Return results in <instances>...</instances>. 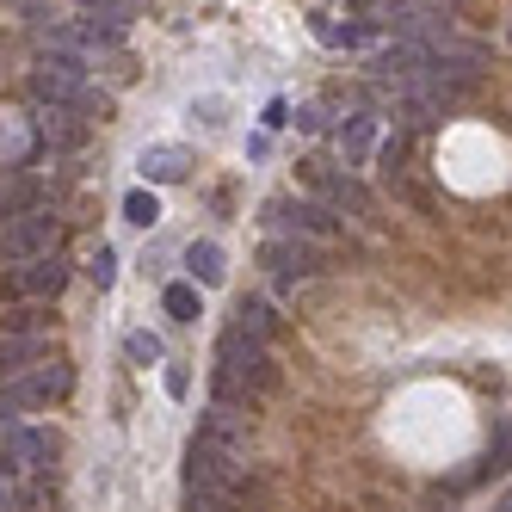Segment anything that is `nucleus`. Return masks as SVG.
Here are the masks:
<instances>
[{"label":"nucleus","mask_w":512,"mask_h":512,"mask_svg":"<svg viewBox=\"0 0 512 512\" xmlns=\"http://www.w3.org/2000/svg\"><path fill=\"white\" fill-rule=\"evenodd\" d=\"M68 364H44V371H19V377H7L0 383V420H19V414H31V408H44V401H56V395H68Z\"/></svg>","instance_id":"f257e3e1"},{"label":"nucleus","mask_w":512,"mask_h":512,"mask_svg":"<svg viewBox=\"0 0 512 512\" xmlns=\"http://www.w3.org/2000/svg\"><path fill=\"white\" fill-rule=\"evenodd\" d=\"M186 488H229V494H241V457H235V445L198 432L192 451H186Z\"/></svg>","instance_id":"f03ea898"},{"label":"nucleus","mask_w":512,"mask_h":512,"mask_svg":"<svg viewBox=\"0 0 512 512\" xmlns=\"http://www.w3.org/2000/svg\"><path fill=\"white\" fill-rule=\"evenodd\" d=\"M44 253H56V216L50 210H25V216H13V223L0 229V260L7 266L44 260Z\"/></svg>","instance_id":"7ed1b4c3"},{"label":"nucleus","mask_w":512,"mask_h":512,"mask_svg":"<svg viewBox=\"0 0 512 512\" xmlns=\"http://www.w3.org/2000/svg\"><path fill=\"white\" fill-rule=\"evenodd\" d=\"M56 463V438L38 426L0 420V469H50Z\"/></svg>","instance_id":"20e7f679"},{"label":"nucleus","mask_w":512,"mask_h":512,"mask_svg":"<svg viewBox=\"0 0 512 512\" xmlns=\"http://www.w3.org/2000/svg\"><path fill=\"white\" fill-rule=\"evenodd\" d=\"M260 260H266L272 272H284V278H315V272H321V241H309V235H284V241H266Z\"/></svg>","instance_id":"39448f33"},{"label":"nucleus","mask_w":512,"mask_h":512,"mask_svg":"<svg viewBox=\"0 0 512 512\" xmlns=\"http://www.w3.org/2000/svg\"><path fill=\"white\" fill-rule=\"evenodd\" d=\"M272 229H290V235H309V241H327V235H334L340 223H334V210H327V204H290V198H278L272 210Z\"/></svg>","instance_id":"423d86ee"},{"label":"nucleus","mask_w":512,"mask_h":512,"mask_svg":"<svg viewBox=\"0 0 512 512\" xmlns=\"http://www.w3.org/2000/svg\"><path fill=\"white\" fill-rule=\"evenodd\" d=\"M303 179H309V186L321 192V204L327 210H352V216H364V210H371V192H364L358 186V179H346V173H321V167H303Z\"/></svg>","instance_id":"0eeeda50"},{"label":"nucleus","mask_w":512,"mask_h":512,"mask_svg":"<svg viewBox=\"0 0 512 512\" xmlns=\"http://www.w3.org/2000/svg\"><path fill=\"white\" fill-rule=\"evenodd\" d=\"M13 284L25 290V297H56V290L68 284V260H62V253H44V260H25Z\"/></svg>","instance_id":"6e6552de"},{"label":"nucleus","mask_w":512,"mask_h":512,"mask_svg":"<svg viewBox=\"0 0 512 512\" xmlns=\"http://www.w3.org/2000/svg\"><path fill=\"white\" fill-rule=\"evenodd\" d=\"M142 179L149 186H173V179H186L192 173V149H173V142H161V149H142Z\"/></svg>","instance_id":"1a4fd4ad"},{"label":"nucleus","mask_w":512,"mask_h":512,"mask_svg":"<svg viewBox=\"0 0 512 512\" xmlns=\"http://www.w3.org/2000/svg\"><path fill=\"white\" fill-rule=\"evenodd\" d=\"M44 352H50L44 334H0V377L31 371V358H44Z\"/></svg>","instance_id":"9d476101"},{"label":"nucleus","mask_w":512,"mask_h":512,"mask_svg":"<svg viewBox=\"0 0 512 512\" xmlns=\"http://www.w3.org/2000/svg\"><path fill=\"white\" fill-rule=\"evenodd\" d=\"M25 210H38V186L19 179L13 167H0V229H7L13 216H25Z\"/></svg>","instance_id":"9b49d317"},{"label":"nucleus","mask_w":512,"mask_h":512,"mask_svg":"<svg viewBox=\"0 0 512 512\" xmlns=\"http://www.w3.org/2000/svg\"><path fill=\"white\" fill-rule=\"evenodd\" d=\"M371 149H377V118H346V130H340V155H346V167H364L371 161Z\"/></svg>","instance_id":"f8f14e48"},{"label":"nucleus","mask_w":512,"mask_h":512,"mask_svg":"<svg viewBox=\"0 0 512 512\" xmlns=\"http://www.w3.org/2000/svg\"><path fill=\"white\" fill-rule=\"evenodd\" d=\"M186 272H192V284H223V247H216V241H192L186 247Z\"/></svg>","instance_id":"ddd939ff"},{"label":"nucleus","mask_w":512,"mask_h":512,"mask_svg":"<svg viewBox=\"0 0 512 512\" xmlns=\"http://www.w3.org/2000/svg\"><path fill=\"white\" fill-rule=\"evenodd\" d=\"M161 303H167V315H173V321H198V315H204L198 284H167V290H161Z\"/></svg>","instance_id":"4468645a"},{"label":"nucleus","mask_w":512,"mask_h":512,"mask_svg":"<svg viewBox=\"0 0 512 512\" xmlns=\"http://www.w3.org/2000/svg\"><path fill=\"white\" fill-rule=\"evenodd\" d=\"M124 223L155 229V223H161V198H155V192H130V198H124Z\"/></svg>","instance_id":"2eb2a0df"},{"label":"nucleus","mask_w":512,"mask_h":512,"mask_svg":"<svg viewBox=\"0 0 512 512\" xmlns=\"http://www.w3.org/2000/svg\"><path fill=\"white\" fill-rule=\"evenodd\" d=\"M235 500L229 488H186V512H235Z\"/></svg>","instance_id":"dca6fc26"},{"label":"nucleus","mask_w":512,"mask_h":512,"mask_svg":"<svg viewBox=\"0 0 512 512\" xmlns=\"http://www.w3.org/2000/svg\"><path fill=\"white\" fill-rule=\"evenodd\" d=\"M241 334H253V340H266L272 334V303H260V297H253V303H241Z\"/></svg>","instance_id":"f3484780"},{"label":"nucleus","mask_w":512,"mask_h":512,"mask_svg":"<svg viewBox=\"0 0 512 512\" xmlns=\"http://www.w3.org/2000/svg\"><path fill=\"white\" fill-rule=\"evenodd\" d=\"M44 136H50V142H62V149H75V142H81V124H75V112H50Z\"/></svg>","instance_id":"a211bd4d"},{"label":"nucleus","mask_w":512,"mask_h":512,"mask_svg":"<svg viewBox=\"0 0 512 512\" xmlns=\"http://www.w3.org/2000/svg\"><path fill=\"white\" fill-rule=\"evenodd\" d=\"M124 352H130L136 364H155V358H161V340H155V334H142V327H136V334H124Z\"/></svg>","instance_id":"6ab92c4d"},{"label":"nucleus","mask_w":512,"mask_h":512,"mask_svg":"<svg viewBox=\"0 0 512 512\" xmlns=\"http://www.w3.org/2000/svg\"><path fill=\"white\" fill-rule=\"evenodd\" d=\"M87 278H93V284L105 290V284H112V278H118V253H112V247H99V253H93V260H87Z\"/></svg>","instance_id":"aec40b11"},{"label":"nucleus","mask_w":512,"mask_h":512,"mask_svg":"<svg viewBox=\"0 0 512 512\" xmlns=\"http://www.w3.org/2000/svg\"><path fill=\"white\" fill-rule=\"evenodd\" d=\"M87 13H99V19H112V25H124L130 13H136V0H81Z\"/></svg>","instance_id":"412c9836"},{"label":"nucleus","mask_w":512,"mask_h":512,"mask_svg":"<svg viewBox=\"0 0 512 512\" xmlns=\"http://www.w3.org/2000/svg\"><path fill=\"white\" fill-rule=\"evenodd\" d=\"M401 161H408V136H389V142H383V173L401 179Z\"/></svg>","instance_id":"4be33fe9"},{"label":"nucleus","mask_w":512,"mask_h":512,"mask_svg":"<svg viewBox=\"0 0 512 512\" xmlns=\"http://www.w3.org/2000/svg\"><path fill=\"white\" fill-rule=\"evenodd\" d=\"M506 463H512V426H500L494 451H488V469H506Z\"/></svg>","instance_id":"5701e85b"},{"label":"nucleus","mask_w":512,"mask_h":512,"mask_svg":"<svg viewBox=\"0 0 512 512\" xmlns=\"http://www.w3.org/2000/svg\"><path fill=\"white\" fill-rule=\"evenodd\" d=\"M186 389H192V377H186V371H179V364H173V371H167V395L179 401V395H186Z\"/></svg>","instance_id":"b1692460"},{"label":"nucleus","mask_w":512,"mask_h":512,"mask_svg":"<svg viewBox=\"0 0 512 512\" xmlns=\"http://www.w3.org/2000/svg\"><path fill=\"white\" fill-rule=\"evenodd\" d=\"M0 512H13V482H7V469H0Z\"/></svg>","instance_id":"393cba45"},{"label":"nucleus","mask_w":512,"mask_h":512,"mask_svg":"<svg viewBox=\"0 0 512 512\" xmlns=\"http://www.w3.org/2000/svg\"><path fill=\"white\" fill-rule=\"evenodd\" d=\"M494 512H512V488H506V494H500V506H494Z\"/></svg>","instance_id":"a878e982"},{"label":"nucleus","mask_w":512,"mask_h":512,"mask_svg":"<svg viewBox=\"0 0 512 512\" xmlns=\"http://www.w3.org/2000/svg\"><path fill=\"white\" fill-rule=\"evenodd\" d=\"M352 7H371V0H352Z\"/></svg>","instance_id":"bb28decb"},{"label":"nucleus","mask_w":512,"mask_h":512,"mask_svg":"<svg viewBox=\"0 0 512 512\" xmlns=\"http://www.w3.org/2000/svg\"><path fill=\"white\" fill-rule=\"evenodd\" d=\"M506 38H512V25H506Z\"/></svg>","instance_id":"cd10ccee"}]
</instances>
